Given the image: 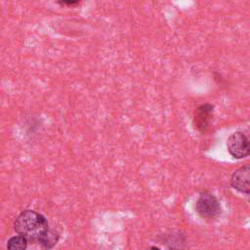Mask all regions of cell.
<instances>
[{"mask_svg":"<svg viewBox=\"0 0 250 250\" xmlns=\"http://www.w3.org/2000/svg\"><path fill=\"white\" fill-rule=\"evenodd\" d=\"M14 229L27 241L39 242L49 230L47 219L33 210H24L16 218Z\"/></svg>","mask_w":250,"mask_h":250,"instance_id":"cell-1","label":"cell"},{"mask_svg":"<svg viewBox=\"0 0 250 250\" xmlns=\"http://www.w3.org/2000/svg\"><path fill=\"white\" fill-rule=\"evenodd\" d=\"M197 214L205 220H214L221 213V205L218 198L210 191H202L195 204Z\"/></svg>","mask_w":250,"mask_h":250,"instance_id":"cell-2","label":"cell"},{"mask_svg":"<svg viewBox=\"0 0 250 250\" xmlns=\"http://www.w3.org/2000/svg\"><path fill=\"white\" fill-rule=\"evenodd\" d=\"M227 147L231 156L237 159L249 155V141L247 136L242 132L232 133L227 141Z\"/></svg>","mask_w":250,"mask_h":250,"instance_id":"cell-3","label":"cell"},{"mask_svg":"<svg viewBox=\"0 0 250 250\" xmlns=\"http://www.w3.org/2000/svg\"><path fill=\"white\" fill-rule=\"evenodd\" d=\"M214 111V105L211 104H204L199 105L193 115V125L196 130L204 133L210 126Z\"/></svg>","mask_w":250,"mask_h":250,"instance_id":"cell-4","label":"cell"},{"mask_svg":"<svg viewBox=\"0 0 250 250\" xmlns=\"http://www.w3.org/2000/svg\"><path fill=\"white\" fill-rule=\"evenodd\" d=\"M231 187L239 192L249 194L250 192V167L248 164L238 168L230 178Z\"/></svg>","mask_w":250,"mask_h":250,"instance_id":"cell-5","label":"cell"},{"mask_svg":"<svg viewBox=\"0 0 250 250\" xmlns=\"http://www.w3.org/2000/svg\"><path fill=\"white\" fill-rule=\"evenodd\" d=\"M59 238H60L59 233L56 230L49 229L47 233L42 237V239L38 243H40L44 249L50 250L57 244Z\"/></svg>","mask_w":250,"mask_h":250,"instance_id":"cell-6","label":"cell"},{"mask_svg":"<svg viewBox=\"0 0 250 250\" xmlns=\"http://www.w3.org/2000/svg\"><path fill=\"white\" fill-rule=\"evenodd\" d=\"M27 240L21 235H15L8 240V250H25L27 247Z\"/></svg>","mask_w":250,"mask_h":250,"instance_id":"cell-7","label":"cell"},{"mask_svg":"<svg viewBox=\"0 0 250 250\" xmlns=\"http://www.w3.org/2000/svg\"><path fill=\"white\" fill-rule=\"evenodd\" d=\"M62 4H65V5H75V4H78L79 2L78 1H63V2H61Z\"/></svg>","mask_w":250,"mask_h":250,"instance_id":"cell-8","label":"cell"},{"mask_svg":"<svg viewBox=\"0 0 250 250\" xmlns=\"http://www.w3.org/2000/svg\"><path fill=\"white\" fill-rule=\"evenodd\" d=\"M150 250H160L158 247H156V246H152L151 248H150Z\"/></svg>","mask_w":250,"mask_h":250,"instance_id":"cell-9","label":"cell"}]
</instances>
